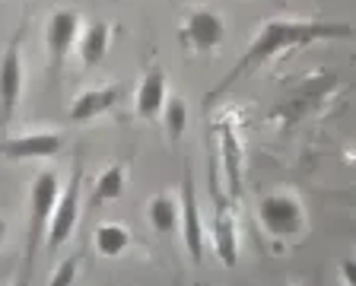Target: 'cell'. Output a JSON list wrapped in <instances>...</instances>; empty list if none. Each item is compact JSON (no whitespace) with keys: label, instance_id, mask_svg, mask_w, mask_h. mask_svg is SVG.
Instances as JSON below:
<instances>
[{"label":"cell","instance_id":"obj_1","mask_svg":"<svg viewBox=\"0 0 356 286\" xmlns=\"http://www.w3.org/2000/svg\"><path fill=\"white\" fill-rule=\"evenodd\" d=\"M347 35H353V26H347V22H325V19H267L264 26H261L258 35L248 42V48L242 51L238 64L232 67L229 74L222 77V80L216 83L213 89H210V95L204 99V111L213 109V105L220 102L222 95H226V89H229L236 80H242L248 70L267 64V61L277 58V54L293 51V48H305V45H315V42H334V38H347Z\"/></svg>","mask_w":356,"mask_h":286},{"label":"cell","instance_id":"obj_2","mask_svg":"<svg viewBox=\"0 0 356 286\" xmlns=\"http://www.w3.org/2000/svg\"><path fill=\"white\" fill-rule=\"evenodd\" d=\"M58 198H60L58 175L54 172H42L29 188V235H26V261H22V271L26 273L35 264V251L44 242V232H48V223H51Z\"/></svg>","mask_w":356,"mask_h":286},{"label":"cell","instance_id":"obj_3","mask_svg":"<svg viewBox=\"0 0 356 286\" xmlns=\"http://www.w3.org/2000/svg\"><path fill=\"white\" fill-rule=\"evenodd\" d=\"M258 220L267 235L293 239L305 229V210L299 204V198H293L286 191H277V194H267L258 204Z\"/></svg>","mask_w":356,"mask_h":286},{"label":"cell","instance_id":"obj_4","mask_svg":"<svg viewBox=\"0 0 356 286\" xmlns=\"http://www.w3.org/2000/svg\"><path fill=\"white\" fill-rule=\"evenodd\" d=\"M80 182H83V169H80V162H76L74 172H70V182H67V188L60 191L58 204H54L48 232H44V245L51 251H58L74 235L76 223H80Z\"/></svg>","mask_w":356,"mask_h":286},{"label":"cell","instance_id":"obj_5","mask_svg":"<svg viewBox=\"0 0 356 286\" xmlns=\"http://www.w3.org/2000/svg\"><path fill=\"white\" fill-rule=\"evenodd\" d=\"M181 242L191 257V264H204V245H207V232H204V220H200V207H197V191H194V175L191 166H185V188H181Z\"/></svg>","mask_w":356,"mask_h":286},{"label":"cell","instance_id":"obj_6","mask_svg":"<svg viewBox=\"0 0 356 286\" xmlns=\"http://www.w3.org/2000/svg\"><path fill=\"white\" fill-rule=\"evenodd\" d=\"M19 95H22V48H19V32H16L7 42L3 54H0V125L3 127L13 121Z\"/></svg>","mask_w":356,"mask_h":286},{"label":"cell","instance_id":"obj_7","mask_svg":"<svg viewBox=\"0 0 356 286\" xmlns=\"http://www.w3.org/2000/svg\"><path fill=\"white\" fill-rule=\"evenodd\" d=\"M178 38L197 54L216 51V48L222 45V38H226V22H222V16L213 13V10L197 7V10L188 13L185 26L178 29Z\"/></svg>","mask_w":356,"mask_h":286},{"label":"cell","instance_id":"obj_8","mask_svg":"<svg viewBox=\"0 0 356 286\" xmlns=\"http://www.w3.org/2000/svg\"><path fill=\"white\" fill-rule=\"evenodd\" d=\"M76 32H80V13L76 10H54L48 16V26H44V45H48V64L58 74L64 67L67 54L74 51Z\"/></svg>","mask_w":356,"mask_h":286},{"label":"cell","instance_id":"obj_9","mask_svg":"<svg viewBox=\"0 0 356 286\" xmlns=\"http://www.w3.org/2000/svg\"><path fill=\"white\" fill-rule=\"evenodd\" d=\"M64 137L51 131H35V134H19V137H7L0 140V156L7 159H48V156H58Z\"/></svg>","mask_w":356,"mask_h":286},{"label":"cell","instance_id":"obj_10","mask_svg":"<svg viewBox=\"0 0 356 286\" xmlns=\"http://www.w3.org/2000/svg\"><path fill=\"white\" fill-rule=\"evenodd\" d=\"M213 248L222 267L238 264V232H236V216L229 213L226 200H216V220H213Z\"/></svg>","mask_w":356,"mask_h":286},{"label":"cell","instance_id":"obj_11","mask_svg":"<svg viewBox=\"0 0 356 286\" xmlns=\"http://www.w3.org/2000/svg\"><path fill=\"white\" fill-rule=\"evenodd\" d=\"M118 99H121V86H115V83H111V86H99V89H86V93H80L74 102H70L67 118H70V121H92V118L115 109Z\"/></svg>","mask_w":356,"mask_h":286},{"label":"cell","instance_id":"obj_12","mask_svg":"<svg viewBox=\"0 0 356 286\" xmlns=\"http://www.w3.org/2000/svg\"><path fill=\"white\" fill-rule=\"evenodd\" d=\"M165 99H169V89H165V74L159 70V67H149L147 74H143L140 86H137L134 109H137V115H140V118L153 121L156 115H163Z\"/></svg>","mask_w":356,"mask_h":286},{"label":"cell","instance_id":"obj_13","mask_svg":"<svg viewBox=\"0 0 356 286\" xmlns=\"http://www.w3.org/2000/svg\"><path fill=\"white\" fill-rule=\"evenodd\" d=\"M108 42H111L108 22H89L86 29L80 32V45H76L83 67H96L105 58V51H108Z\"/></svg>","mask_w":356,"mask_h":286},{"label":"cell","instance_id":"obj_14","mask_svg":"<svg viewBox=\"0 0 356 286\" xmlns=\"http://www.w3.org/2000/svg\"><path fill=\"white\" fill-rule=\"evenodd\" d=\"M147 220L159 235H172L181 220V204L172 194H156L147 207Z\"/></svg>","mask_w":356,"mask_h":286},{"label":"cell","instance_id":"obj_15","mask_svg":"<svg viewBox=\"0 0 356 286\" xmlns=\"http://www.w3.org/2000/svg\"><path fill=\"white\" fill-rule=\"evenodd\" d=\"M92 245H96V251L102 257H121L127 251V245H131V232L121 223H102L96 229V235H92Z\"/></svg>","mask_w":356,"mask_h":286},{"label":"cell","instance_id":"obj_16","mask_svg":"<svg viewBox=\"0 0 356 286\" xmlns=\"http://www.w3.org/2000/svg\"><path fill=\"white\" fill-rule=\"evenodd\" d=\"M124 184H127L124 169H121V166H108V169L96 178L92 198H96V204H102V200H118L121 194H124Z\"/></svg>","mask_w":356,"mask_h":286},{"label":"cell","instance_id":"obj_17","mask_svg":"<svg viewBox=\"0 0 356 286\" xmlns=\"http://www.w3.org/2000/svg\"><path fill=\"white\" fill-rule=\"evenodd\" d=\"M163 121H165V134H169V140H172V143H178V140H181V134H185V127H188V105H185V99H181V95L165 99Z\"/></svg>","mask_w":356,"mask_h":286},{"label":"cell","instance_id":"obj_18","mask_svg":"<svg viewBox=\"0 0 356 286\" xmlns=\"http://www.w3.org/2000/svg\"><path fill=\"white\" fill-rule=\"evenodd\" d=\"M76 267H80V255H70L67 261H60V264L54 267V273H51V280H48V286H74Z\"/></svg>","mask_w":356,"mask_h":286},{"label":"cell","instance_id":"obj_19","mask_svg":"<svg viewBox=\"0 0 356 286\" xmlns=\"http://www.w3.org/2000/svg\"><path fill=\"white\" fill-rule=\"evenodd\" d=\"M232 143H236V137H232L229 131H222V147H226V166H232V156H229V150H232ZM236 169H229V188L236 191Z\"/></svg>","mask_w":356,"mask_h":286},{"label":"cell","instance_id":"obj_20","mask_svg":"<svg viewBox=\"0 0 356 286\" xmlns=\"http://www.w3.org/2000/svg\"><path fill=\"white\" fill-rule=\"evenodd\" d=\"M341 273H343V286H356V261L353 257H347L341 264Z\"/></svg>","mask_w":356,"mask_h":286},{"label":"cell","instance_id":"obj_21","mask_svg":"<svg viewBox=\"0 0 356 286\" xmlns=\"http://www.w3.org/2000/svg\"><path fill=\"white\" fill-rule=\"evenodd\" d=\"M16 286H22V283H16Z\"/></svg>","mask_w":356,"mask_h":286}]
</instances>
